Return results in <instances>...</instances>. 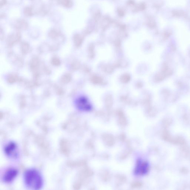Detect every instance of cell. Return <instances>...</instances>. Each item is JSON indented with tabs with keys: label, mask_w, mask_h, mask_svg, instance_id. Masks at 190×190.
<instances>
[{
	"label": "cell",
	"mask_w": 190,
	"mask_h": 190,
	"mask_svg": "<svg viewBox=\"0 0 190 190\" xmlns=\"http://www.w3.org/2000/svg\"><path fill=\"white\" fill-rule=\"evenodd\" d=\"M59 3L62 6L66 8H71L73 5V2L71 0H59Z\"/></svg>",
	"instance_id": "8"
},
{
	"label": "cell",
	"mask_w": 190,
	"mask_h": 190,
	"mask_svg": "<svg viewBox=\"0 0 190 190\" xmlns=\"http://www.w3.org/2000/svg\"><path fill=\"white\" fill-rule=\"evenodd\" d=\"M24 186L28 189L41 190L44 186V179L41 173L37 169H27L23 175Z\"/></svg>",
	"instance_id": "1"
},
{
	"label": "cell",
	"mask_w": 190,
	"mask_h": 190,
	"mask_svg": "<svg viewBox=\"0 0 190 190\" xmlns=\"http://www.w3.org/2000/svg\"><path fill=\"white\" fill-rule=\"evenodd\" d=\"M32 1H34V0H32Z\"/></svg>",
	"instance_id": "10"
},
{
	"label": "cell",
	"mask_w": 190,
	"mask_h": 190,
	"mask_svg": "<svg viewBox=\"0 0 190 190\" xmlns=\"http://www.w3.org/2000/svg\"><path fill=\"white\" fill-rule=\"evenodd\" d=\"M23 14L28 17H30L34 15L33 8L31 7H27L24 9Z\"/></svg>",
	"instance_id": "7"
},
{
	"label": "cell",
	"mask_w": 190,
	"mask_h": 190,
	"mask_svg": "<svg viewBox=\"0 0 190 190\" xmlns=\"http://www.w3.org/2000/svg\"><path fill=\"white\" fill-rule=\"evenodd\" d=\"M14 25L15 28L17 29H24L28 28V24L26 20L20 19L16 21Z\"/></svg>",
	"instance_id": "6"
},
{
	"label": "cell",
	"mask_w": 190,
	"mask_h": 190,
	"mask_svg": "<svg viewBox=\"0 0 190 190\" xmlns=\"http://www.w3.org/2000/svg\"><path fill=\"white\" fill-rule=\"evenodd\" d=\"M19 174V170L17 168L10 166L3 171L1 176V180L5 184H10L17 178Z\"/></svg>",
	"instance_id": "3"
},
{
	"label": "cell",
	"mask_w": 190,
	"mask_h": 190,
	"mask_svg": "<svg viewBox=\"0 0 190 190\" xmlns=\"http://www.w3.org/2000/svg\"><path fill=\"white\" fill-rule=\"evenodd\" d=\"M76 107L83 112H88L91 110L92 107L88 100L84 97L78 98L76 101Z\"/></svg>",
	"instance_id": "5"
},
{
	"label": "cell",
	"mask_w": 190,
	"mask_h": 190,
	"mask_svg": "<svg viewBox=\"0 0 190 190\" xmlns=\"http://www.w3.org/2000/svg\"><path fill=\"white\" fill-rule=\"evenodd\" d=\"M7 3V0H1L0 2V7L1 8L3 6H5Z\"/></svg>",
	"instance_id": "9"
},
{
	"label": "cell",
	"mask_w": 190,
	"mask_h": 190,
	"mask_svg": "<svg viewBox=\"0 0 190 190\" xmlns=\"http://www.w3.org/2000/svg\"><path fill=\"white\" fill-rule=\"evenodd\" d=\"M4 154L7 158L13 161H17L20 157V152L17 143L14 141L8 142L3 146Z\"/></svg>",
	"instance_id": "2"
},
{
	"label": "cell",
	"mask_w": 190,
	"mask_h": 190,
	"mask_svg": "<svg viewBox=\"0 0 190 190\" xmlns=\"http://www.w3.org/2000/svg\"><path fill=\"white\" fill-rule=\"evenodd\" d=\"M149 169L148 163L142 159H139L137 162L134 173L137 176L144 175L148 173Z\"/></svg>",
	"instance_id": "4"
}]
</instances>
